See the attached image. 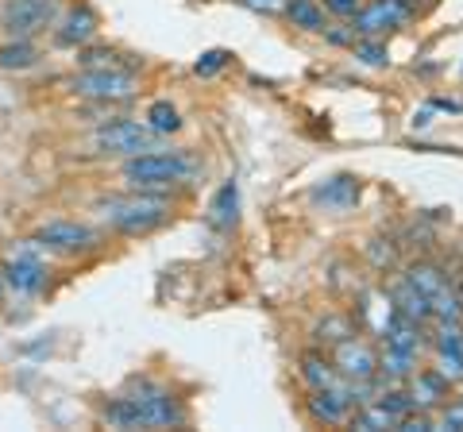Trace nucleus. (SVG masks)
<instances>
[{"mask_svg": "<svg viewBox=\"0 0 463 432\" xmlns=\"http://www.w3.org/2000/svg\"><path fill=\"white\" fill-rule=\"evenodd\" d=\"M100 417L112 428H182L190 421L182 398H174L166 386H158L151 379H143L128 394L112 398Z\"/></svg>", "mask_w": 463, "mask_h": 432, "instance_id": "1", "label": "nucleus"}, {"mask_svg": "<svg viewBox=\"0 0 463 432\" xmlns=\"http://www.w3.org/2000/svg\"><path fill=\"white\" fill-rule=\"evenodd\" d=\"M174 212V201L166 190H128L97 201V216L105 221L112 232L124 236H147L155 228H163Z\"/></svg>", "mask_w": 463, "mask_h": 432, "instance_id": "2", "label": "nucleus"}, {"mask_svg": "<svg viewBox=\"0 0 463 432\" xmlns=\"http://www.w3.org/2000/svg\"><path fill=\"white\" fill-rule=\"evenodd\" d=\"M197 174V163L185 151H143L124 158V182L132 190H170V185H182Z\"/></svg>", "mask_w": 463, "mask_h": 432, "instance_id": "3", "label": "nucleus"}, {"mask_svg": "<svg viewBox=\"0 0 463 432\" xmlns=\"http://www.w3.org/2000/svg\"><path fill=\"white\" fill-rule=\"evenodd\" d=\"M0 275H5V286L12 294L20 297H39L47 290V248H43L39 239H20L16 248L5 255V267H0Z\"/></svg>", "mask_w": 463, "mask_h": 432, "instance_id": "4", "label": "nucleus"}, {"mask_svg": "<svg viewBox=\"0 0 463 432\" xmlns=\"http://www.w3.org/2000/svg\"><path fill=\"white\" fill-rule=\"evenodd\" d=\"M62 0H5L0 5V32L5 39H35L62 16Z\"/></svg>", "mask_w": 463, "mask_h": 432, "instance_id": "5", "label": "nucleus"}, {"mask_svg": "<svg viewBox=\"0 0 463 432\" xmlns=\"http://www.w3.org/2000/svg\"><path fill=\"white\" fill-rule=\"evenodd\" d=\"M70 89L85 100H100V105H116L136 93V74H128L120 66H93L70 81Z\"/></svg>", "mask_w": 463, "mask_h": 432, "instance_id": "6", "label": "nucleus"}, {"mask_svg": "<svg viewBox=\"0 0 463 432\" xmlns=\"http://www.w3.org/2000/svg\"><path fill=\"white\" fill-rule=\"evenodd\" d=\"M155 147V132L139 120H109L93 132V151L97 155H116V158H132Z\"/></svg>", "mask_w": 463, "mask_h": 432, "instance_id": "7", "label": "nucleus"}, {"mask_svg": "<svg viewBox=\"0 0 463 432\" xmlns=\"http://www.w3.org/2000/svg\"><path fill=\"white\" fill-rule=\"evenodd\" d=\"M35 239L47 248V255H62V258H78V255H90L100 248L97 228L78 224V221H47L35 232Z\"/></svg>", "mask_w": 463, "mask_h": 432, "instance_id": "8", "label": "nucleus"}, {"mask_svg": "<svg viewBox=\"0 0 463 432\" xmlns=\"http://www.w3.org/2000/svg\"><path fill=\"white\" fill-rule=\"evenodd\" d=\"M413 16V5L410 0H371L352 16V32L359 39H383L390 32H398V27Z\"/></svg>", "mask_w": 463, "mask_h": 432, "instance_id": "9", "label": "nucleus"}, {"mask_svg": "<svg viewBox=\"0 0 463 432\" xmlns=\"http://www.w3.org/2000/svg\"><path fill=\"white\" fill-rule=\"evenodd\" d=\"M306 409L317 425H344L347 417L355 413L352 390H347V379H340L336 386H321V390H309Z\"/></svg>", "mask_w": 463, "mask_h": 432, "instance_id": "10", "label": "nucleus"}, {"mask_svg": "<svg viewBox=\"0 0 463 432\" xmlns=\"http://www.w3.org/2000/svg\"><path fill=\"white\" fill-rule=\"evenodd\" d=\"M332 363H336L340 379H347V382H364V379H374V374H379V355H374L359 336L340 340Z\"/></svg>", "mask_w": 463, "mask_h": 432, "instance_id": "11", "label": "nucleus"}, {"mask_svg": "<svg viewBox=\"0 0 463 432\" xmlns=\"http://www.w3.org/2000/svg\"><path fill=\"white\" fill-rule=\"evenodd\" d=\"M97 35V12L93 5H85V0H78V5H66L62 16H58L54 23V42L58 47H85Z\"/></svg>", "mask_w": 463, "mask_h": 432, "instance_id": "12", "label": "nucleus"}, {"mask_svg": "<svg viewBox=\"0 0 463 432\" xmlns=\"http://www.w3.org/2000/svg\"><path fill=\"white\" fill-rule=\"evenodd\" d=\"M437 371L448 382L463 379V324L459 321H437Z\"/></svg>", "mask_w": 463, "mask_h": 432, "instance_id": "13", "label": "nucleus"}, {"mask_svg": "<svg viewBox=\"0 0 463 432\" xmlns=\"http://www.w3.org/2000/svg\"><path fill=\"white\" fill-rule=\"evenodd\" d=\"M313 201H317V205H325L328 212L355 209V201H359V178H352V174L328 178L325 185H317V190H313Z\"/></svg>", "mask_w": 463, "mask_h": 432, "instance_id": "14", "label": "nucleus"}, {"mask_svg": "<svg viewBox=\"0 0 463 432\" xmlns=\"http://www.w3.org/2000/svg\"><path fill=\"white\" fill-rule=\"evenodd\" d=\"M410 394H413V409H437L440 401L448 398V379L440 371H413V386H410Z\"/></svg>", "mask_w": 463, "mask_h": 432, "instance_id": "15", "label": "nucleus"}, {"mask_svg": "<svg viewBox=\"0 0 463 432\" xmlns=\"http://www.w3.org/2000/svg\"><path fill=\"white\" fill-rule=\"evenodd\" d=\"M236 216H240V185L224 182L221 190H216L213 205H209V224L216 228V232H228V228L236 224Z\"/></svg>", "mask_w": 463, "mask_h": 432, "instance_id": "16", "label": "nucleus"}, {"mask_svg": "<svg viewBox=\"0 0 463 432\" xmlns=\"http://www.w3.org/2000/svg\"><path fill=\"white\" fill-rule=\"evenodd\" d=\"M417 371V348H394L386 343V352L379 355V374L386 382H402V379H413Z\"/></svg>", "mask_w": 463, "mask_h": 432, "instance_id": "17", "label": "nucleus"}, {"mask_svg": "<svg viewBox=\"0 0 463 432\" xmlns=\"http://www.w3.org/2000/svg\"><path fill=\"white\" fill-rule=\"evenodd\" d=\"M405 282H410L413 286V290H421L429 301L432 297H437V294H444L448 290V286H452V278H448L444 275V267H437V263H429V258H425V263H413L410 270H405Z\"/></svg>", "mask_w": 463, "mask_h": 432, "instance_id": "18", "label": "nucleus"}, {"mask_svg": "<svg viewBox=\"0 0 463 432\" xmlns=\"http://www.w3.org/2000/svg\"><path fill=\"white\" fill-rule=\"evenodd\" d=\"M39 62V51L32 39H5L0 42V70L5 74H24Z\"/></svg>", "mask_w": 463, "mask_h": 432, "instance_id": "19", "label": "nucleus"}, {"mask_svg": "<svg viewBox=\"0 0 463 432\" xmlns=\"http://www.w3.org/2000/svg\"><path fill=\"white\" fill-rule=\"evenodd\" d=\"M390 297H394V309L405 313L410 321H417V324H429V321H432V301H429L421 290H413V286L405 282V278L394 286V294H390Z\"/></svg>", "mask_w": 463, "mask_h": 432, "instance_id": "20", "label": "nucleus"}, {"mask_svg": "<svg viewBox=\"0 0 463 432\" xmlns=\"http://www.w3.org/2000/svg\"><path fill=\"white\" fill-rule=\"evenodd\" d=\"M286 16L301 32H325V8L317 0H286Z\"/></svg>", "mask_w": 463, "mask_h": 432, "instance_id": "21", "label": "nucleus"}, {"mask_svg": "<svg viewBox=\"0 0 463 432\" xmlns=\"http://www.w3.org/2000/svg\"><path fill=\"white\" fill-rule=\"evenodd\" d=\"M301 382H306L309 390L336 386L340 382V371H336V363H328V359H321V355H306V359H301Z\"/></svg>", "mask_w": 463, "mask_h": 432, "instance_id": "22", "label": "nucleus"}, {"mask_svg": "<svg viewBox=\"0 0 463 432\" xmlns=\"http://www.w3.org/2000/svg\"><path fill=\"white\" fill-rule=\"evenodd\" d=\"M347 425L352 428H364V432H374V428H398V417L386 413L379 401H371V406H359L352 417H347Z\"/></svg>", "mask_w": 463, "mask_h": 432, "instance_id": "23", "label": "nucleus"}, {"mask_svg": "<svg viewBox=\"0 0 463 432\" xmlns=\"http://www.w3.org/2000/svg\"><path fill=\"white\" fill-rule=\"evenodd\" d=\"M147 127H151L155 136H170V132H178V127H182L178 108H174L170 100H155V105L147 108Z\"/></svg>", "mask_w": 463, "mask_h": 432, "instance_id": "24", "label": "nucleus"}, {"mask_svg": "<svg viewBox=\"0 0 463 432\" xmlns=\"http://www.w3.org/2000/svg\"><path fill=\"white\" fill-rule=\"evenodd\" d=\"M355 59L364 62V66H371V70H383V66H390V54H386V47H383V39H364V42H355Z\"/></svg>", "mask_w": 463, "mask_h": 432, "instance_id": "25", "label": "nucleus"}, {"mask_svg": "<svg viewBox=\"0 0 463 432\" xmlns=\"http://www.w3.org/2000/svg\"><path fill=\"white\" fill-rule=\"evenodd\" d=\"M228 59H232L228 51H205V54H201V59L194 62V70H197L201 78H213V74H221V70L228 66Z\"/></svg>", "mask_w": 463, "mask_h": 432, "instance_id": "26", "label": "nucleus"}, {"mask_svg": "<svg viewBox=\"0 0 463 432\" xmlns=\"http://www.w3.org/2000/svg\"><path fill=\"white\" fill-rule=\"evenodd\" d=\"M317 333H321V336H317V340L340 343V340H347V336H352V324H347V321H344V316H328V321H325L321 328H317Z\"/></svg>", "mask_w": 463, "mask_h": 432, "instance_id": "27", "label": "nucleus"}, {"mask_svg": "<svg viewBox=\"0 0 463 432\" xmlns=\"http://www.w3.org/2000/svg\"><path fill=\"white\" fill-rule=\"evenodd\" d=\"M78 62L85 66V70H93V66H116V54L109 51V47H78Z\"/></svg>", "mask_w": 463, "mask_h": 432, "instance_id": "28", "label": "nucleus"}, {"mask_svg": "<svg viewBox=\"0 0 463 432\" xmlns=\"http://www.w3.org/2000/svg\"><path fill=\"white\" fill-rule=\"evenodd\" d=\"M325 8L332 12V16H344V20H352L359 8H364V0H325Z\"/></svg>", "mask_w": 463, "mask_h": 432, "instance_id": "29", "label": "nucleus"}, {"mask_svg": "<svg viewBox=\"0 0 463 432\" xmlns=\"http://www.w3.org/2000/svg\"><path fill=\"white\" fill-rule=\"evenodd\" d=\"M437 428H463V406H452V409H444L440 413V421H437Z\"/></svg>", "mask_w": 463, "mask_h": 432, "instance_id": "30", "label": "nucleus"}, {"mask_svg": "<svg viewBox=\"0 0 463 432\" xmlns=\"http://www.w3.org/2000/svg\"><path fill=\"white\" fill-rule=\"evenodd\" d=\"M325 35L328 42H336V47H355V32L347 27V32H332V27H325Z\"/></svg>", "mask_w": 463, "mask_h": 432, "instance_id": "31", "label": "nucleus"}, {"mask_svg": "<svg viewBox=\"0 0 463 432\" xmlns=\"http://www.w3.org/2000/svg\"><path fill=\"white\" fill-rule=\"evenodd\" d=\"M240 5L259 8V12H279V8H286V0H240Z\"/></svg>", "mask_w": 463, "mask_h": 432, "instance_id": "32", "label": "nucleus"}, {"mask_svg": "<svg viewBox=\"0 0 463 432\" xmlns=\"http://www.w3.org/2000/svg\"><path fill=\"white\" fill-rule=\"evenodd\" d=\"M5 290H8V286H5V275H0V301H5Z\"/></svg>", "mask_w": 463, "mask_h": 432, "instance_id": "33", "label": "nucleus"}, {"mask_svg": "<svg viewBox=\"0 0 463 432\" xmlns=\"http://www.w3.org/2000/svg\"><path fill=\"white\" fill-rule=\"evenodd\" d=\"M456 290H459V297H463V282H459V286H456Z\"/></svg>", "mask_w": 463, "mask_h": 432, "instance_id": "34", "label": "nucleus"}, {"mask_svg": "<svg viewBox=\"0 0 463 432\" xmlns=\"http://www.w3.org/2000/svg\"><path fill=\"white\" fill-rule=\"evenodd\" d=\"M459 406H463V401H459Z\"/></svg>", "mask_w": 463, "mask_h": 432, "instance_id": "35", "label": "nucleus"}, {"mask_svg": "<svg viewBox=\"0 0 463 432\" xmlns=\"http://www.w3.org/2000/svg\"><path fill=\"white\" fill-rule=\"evenodd\" d=\"M410 5H413V0H410Z\"/></svg>", "mask_w": 463, "mask_h": 432, "instance_id": "36", "label": "nucleus"}]
</instances>
